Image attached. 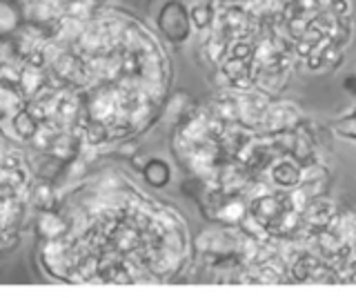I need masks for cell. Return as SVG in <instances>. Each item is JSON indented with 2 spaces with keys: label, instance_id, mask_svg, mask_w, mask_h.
I'll return each instance as SVG.
<instances>
[{
  "label": "cell",
  "instance_id": "6da1fadb",
  "mask_svg": "<svg viewBox=\"0 0 356 298\" xmlns=\"http://www.w3.org/2000/svg\"><path fill=\"white\" fill-rule=\"evenodd\" d=\"M156 29L161 31V36L172 42V45H181L192 34V16L189 9L181 0H167L161 7L159 16H156Z\"/></svg>",
  "mask_w": 356,
  "mask_h": 298
},
{
  "label": "cell",
  "instance_id": "3957f363",
  "mask_svg": "<svg viewBox=\"0 0 356 298\" xmlns=\"http://www.w3.org/2000/svg\"><path fill=\"white\" fill-rule=\"evenodd\" d=\"M332 129L337 131L339 136H343V138L356 140V109L350 116H345L343 120H337V123L332 125Z\"/></svg>",
  "mask_w": 356,
  "mask_h": 298
},
{
  "label": "cell",
  "instance_id": "277c9868",
  "mask_svg": "<svg viewBox=\"0 0 356 298\" xmlns=\"http://www.w3.org/2000/svg\"><path fill=\"white\" fill-rule=\"evenodd\" d=\"M85 3H92V5H98V3H103V0H85Z\"/></svg>",
  "mask_w": 356,
  "mask_h": 298
},
{
  "label": "cell",
  "instance_id": "7a4b0ae2",
  "mask_svg": "<svg viewBox=\"0 0 356 298\" xmlns=\"http://www.w3.org/2000/svg\"><path fill=\"white\" fill-rule=\"evenodd\" d=\"M145 181H147L152 187H165L170 183V167H167V163L163 160H149L145 165Z\"/></svg>",
  "mask_w": 356,
  "mask_h": 298
}]
</instances>
